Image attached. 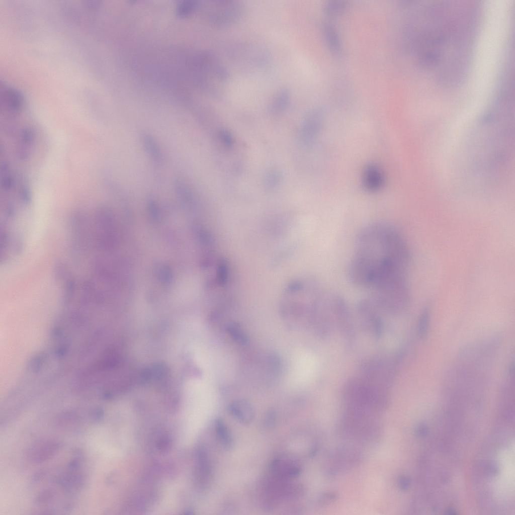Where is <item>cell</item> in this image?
Listing matches in <instances>:
<instances>
[{
  "instance_id": "8",
  "label": "cell",
  "mask_w": 515,
  "mask_h": 515,
  "mask_svg": "<svg viewBox=\"0 0 515 515\" xmlns=\"http://www.w3.org/2000/svg\"><path fill=\"white\" fill-rule=\"evenodd\" d=\"M197 475L200 484L206 485L209 482L211 469L208 455L203 448H200L197 452Z\"/></svg>"
},
{
  "instance_id": "5",
  "label": "cell",
  "mask_w": 515,
  "mask_h": 515,
  "mask_svg": "<svg viewBox=\"0 0 515 515\" xmlns=\"http://www.w3.org/2000/svg\"><path fill=\"white\" fill-rule=\"evenodd\" d=\"M271 476L286 480H291L301 472V467L295 461L288 459L277 458L270 464Z\"/></svg>"
},
{
  "instance_id": "18",
  "label": "cell",
  "mask_w": 515,
  "mask_h": 515,
  "mask_svg": "<svg viewBox=\"0 0 515 515\" xmlns=\"http://www.w3.org/2000/svg\"><path fill=\"white\" fill-rule=\"evenodd\" d=\"M143 141L145 147L153 159L157 162H160L161 155L158 147L153 139L149 135H145L144 136Z\"/></svg>"
},
{
  "instance_id": "4",
  "label": "cell",
  "mask_w": 515,
  "mask_h": 515,
  "mask_svg": "<svg viewBox=\"0 0 515 515\" xmlns=\"http://www.w3.org/2000/svg\"><path fill=\"white\" fill-rule=\"evenodd\" d=\"M61 444L55 439H43L31 445L26 452L27 458L33 463H41L53 457L59 451Z\"/></svg>"
},
{
  "instance_id": "12",
  "label": "cell",
  "mask_w": 515,
  "mask_h": 515,
  "mask_svg": "<svg viewBox=\"0 0 515 515\" xmlns=\"http://www.w3.org/2000/svg\"><path fill=\"white\" fill-rule=\"evenodd\" d=\"M290 92L285 88L277 91L271 101L270 109L273 112L283 110L288 105L290 99Z\"/></svg>"
},
{
  "instance_id": "7",
  "label": "cell",
  "mask_w": 515,
  "mask_h": 515,
  "mask_svg": "<svg viewBox=\"0 0 515 515\" xmlns=\"http://www.w3.org/2000/svg\"><path fill=\"white\" fill-rule=\"evenodd\" d=\"M363 184L366 190L376 192L382 187L384 182L383 174L376 164L369 163L364 168L363 173Z\"/></svg>"
},
{
  "instance_id": "14",
  "label": "cell",
  "mask_w": 515,
  "mask_h": 515,
  "mask_svg": "<svg viewBox=\"0 0 515 515\" xmlns=\"http://www.w3.org/2000/svg\"><path fill=\"white\" fill-rule=\"evenodd\" d=\"M227 331L231 338L236 343L245 345L248 341V337L240 325L234 322H230L227 326Z\"/></svg>"
},
{
  "instance_id": "9",
  "label": "cell",
  "mask_w": 515,
  "mask_h": 515,
  "mask_svg": "<svg viewBox=\"0 0 515 515\" xmlns=\"http://www.w3.org/2000/svg\"><path fill=\"white\" fill-rule=\"evenodd\" d=\"M322 33L328 48L335 53L341 51V43L338 33L335 27L329 22L322 24Z\"/></svg>"
},
{
  "instance_id": "2",
  "label": "cell",
  "mask_w": 515,
  "mask_h": 515,
  "mask_svg": "<svg viewBox=\"0 0 515 515\" xmlns=\"http://www.w3.org/2000/svg\"><path fill=\"white\" fill-rule=\"evenodd\" d=\"M200 6L207 20L219 27L236 23L241 19L244 12L243 5L236 0H210Z\"/></svg>"
},
{
  "instance_id": "22",
  "label": "cell",
  "mask_w": 515,
  "mask_h": 515,
  "mask_svg": "<svg viewBox=\"0 0 515 515\" xmlns=\"http://www.w3.org/2000/svg\"><path fill=\"white\" fill-rule=\"evenodd\" d=\"M399 483L400 487L404 489H406L408 485V481L405 477L401 478Z\"/></svg>"
},
{
  "instance_id": "3",
  "label": "cell",
  "mask_w": 515,
  "mask_h": 515,
  "mask_svg": "<svg viewBox=\"0 0 515 515\" xmlns=\"http://www.w3.org/2000/svg\"><path fill=\"white\" fill-rule=\"evenodd\" d=\"M368 290L379 302L392 306H403L409 298L407 278H389L374 284Z\"/></svg>"
},
{
  "instance_id": "11",
  "label": "cell",
  "mask_w": 515,
  "mask_h": 515,
  "mask_svg": "<svg viewBox=\"0 0 515 515\" xmlns=\"http://www.w3.org/2000/svg\"><path fill=\"white\" fill-rule=\"evenodd\" d=\"M216 432L219 442L226 449H230L233 445L231 434L225 422L220 418L216 419Z\"/></svg>"
},
{
  "instance_id": "20",
  "label": "cell",
  "mask_w": 515,
  "mask_h": 515,
  "mask_svg": "<svg viewBox=\"0 0 515 515\" xmlns=\"http://www.w3.org/2000/svg\"><path fill=\"white\" fill-rule=\"evenodd\" d=\"M336 498V495L333 493H326L322 495L320 502L322 505H324L332 502Z\"/></svg>"
},
{
  "instance_id": "16",
  "label": "cell",
  "mask_w": 515,
  "mask_h": 515,
  "mask_svg": "<svg viewBox=\"0 0 515 515\" xmlns=\"http://www.w3.org/2000/svg\"><path fill=\"white\" fill-rule=\"evenodd\" d=\"M431 317L430 307H426L422 311L418 322V332L421 339H424L427 335Z\"/></svg>"
},
{
  "instance_id": "15",
  "label": "cell",
  "mask_w": 515,
  "mask_h": 515,
  "mask_svg": "<svg viewBox=\"0 0 515 515\" xmlns=\"http://www.w3.org/2000/svg\"><path fill=\"white\" fill-rule=\"evenodd\" d=\"M347 6V2L343 0L328 1L324 5V12L327 16L335 17L343 13Z\"/></svg>"
},
{
  "instance_id": "19",
  "label": "cell",
  "mask_w": 515,
  "mask_h": 515,
  "mask_svg": "<svg viewBox=\"0 0 515 515\" xmlns=\"http://www.w3.org/2000/svg\"><path fill=\"white\" fill-rule=\"evenodd\" d=\"M81 420L76 414L66 413L60 415L56 420V423L62 427H72L77 425Z\"/></svg>"
},
{
  "instance_id": "21",
  "label": "cell",
  "mask_w": 515,
  "mask_h": 515,
  "mask_svg": "<svg viewBox=\"0 0 515 515\" xmlns=\"http://www.w3.org/2000/svg\"><path fill=\"white\" fill-rule=\"evenodd\" d=\"M170 445V440L167 437H162L157 443L158 449L163 451L166 450Z\"/></svg>"
},
{
  "instance_id": "10",
  "label": "cell",
  "mask_w": 515,
  "mask_h": 515,
  "mask_svg": "<svg viewBox=\"0 0 515 515\" xmlns=\"http://www.w3.org/2000/svg\"><path fill=\"white\" fill-rule=\"evenodd\" d=\"M30 128H25L22 130L18 141V156L19 158L24 159L28 156V151L31 148L34 140V134Z\"/></svg>"
},
{
  "instance_id": "6",
  "label": "cell",
  "mask_w": 515,
  "mask_h": 515,
  "mask_svg": "<svg viewBox=\"0 0 515 515\" xmlns=\"http://www.w3.org/2000/svg\"><path fill=\"white\" fill-rule=\"evenodd\" d=\"M228 409L231 414L243 424H249L254 417L253 407L245 400L238 399L233 401L229 404Z\"/></svg>"
},
{
  "instance_id": "1",
  "label": "cell",
  "mask_w": 515,
  "mask_h": 515,
  "mask_svg": "<svg viewBox=\"0 0 515 515\" xmlns=\"http://www.w3.org/2000/svg\"><path fill=\"white\" fill-rule=\"evenodd\" d=\"M347 275L354 286L367 289L377 278L398 271H408L410 253L396 228L385 221L364 226L359 232Z\"/></svg>"
},
{
  "instance_id": "13",
  "label": "cell",
  "mask_w": 515,
  "mask_h": 515,
  "mask_svg": "<svg viewBox=\"0 0 515 515\" xmlns=\"http://www.w3.org/2000/svg\"><path fill=\"white\" fill-rule=\"evenodd\" d=\"M5 104L7 107L13 112L20 110L22 105V98L17 91L9 89L4 92L3 95Z\"/></svg>"
},
{
  "instance_id": "17",
  "label": "cell",
  "mask_w": 515,
  "mask_h": 515,
  "mask_svg": "<svg viewBox=\"0 0 515 515\" xmlns=\"http://www.w3.org/2000/svg\"><path fill=\"white\" fill-rule=\"evenodd\" d=\"M56 492L53 489L46 488L40 491L34 499V503L39 507H44L53 503L55 499Z\"/></svg>"
}]
</instances>
